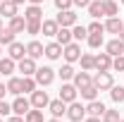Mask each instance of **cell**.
Segmentation results:
<instances>
[{
    "label": "cell",
    "instance_id": "cell-1",
    "mask_svg": "<svg viewBox=\"0 0 124 122\" xmlns=\"http://www.w3.org/2000/svg\"><path fill=\"white\" fill-rule=\"evenodd\" d=\"M33 79H36V84L43 89V86H50L53 81H55V70L53 67H38L36 70V74H33Z\"/></svg>",
    "mask_w": 124,
    "mask_h": 122
},
{
    "label": "cell",
    "instance_id": "cell-2",
    "mask_svg": "<svg viewBox=\"0 0 124 122\" xmlns=\"http://www.w3.org/2000/svg\"><path fill=\"white\" fill-rule=\"evenodd\" d=\"M67 117L72 122H84V117H86V105H81L79 101L67 103Z\"/></svg>",
    "mask_w": 124,
    "mask_h": 122
},
{
    "label": "cell",
    "instance_id": "cell-3",
    "mask_svg": "<svg viewBox=\"0 0 124 122\" xmlns=\"http://www.w3.org/2000/svg\"><path fill=\"white\" fill-rule=\"evenodd\" d=\"M62 58L69 62H77L79 58H81V46H79L77 41H72V43H67V46H62Z\"/></svg>",
    "mask_w": 124,
    "mask_h": 122
},
{
    "label": "cell",
    "instance_id": "cell-4",
    "mask_svg": "<svg viewBox=\"0 0 124 122\" xmlns=\"http://www.w3.org/2000/svg\"><path fill=\"white\" fill-rule=\"evenodd\" d=\"M93 84L98 86V91H110L112 84H115V79H112L110 72H98V74L93 77Z\"/></svg>",
    "mask_w": 124,
    "mask_h": 122
},
{
    "label": "cell",
    "instance_id": "cell-5",
    "mask_svg": "<svg viewBox=\"0 0 124 122\" xmlns=\"http://www.w3.org/2000/svg\"><path fill=\"white\" fill-rule=\"evenodd\" d=\"M17 70L22 72V77H33V74H36V70H38V67H36V60L26 55V58H22V60L17 62Z\"/></svg>",
    "mask_w": 124,
    "mask_h": 122
},
{
    "label": "cell",
    "instance_id": "cell-6",
    "mask_svg": "<svg viewBox=\"0 0 124 122\" xmlns=\"http://www.w3.org/2000/svg\"><path fill=\"white\" fill-rule=\"evenodd\" d=\"M55 22H57L60 26H74L79 22V17H77L74 10H60V15L55 17Z\"/></svg>",
    "mask_w": 124,
    "mask_h": 122
},
{
    "label": "cell",
    "instance_id": "cell-7",
    "mask_svg": "<svg viewBox=\"0 0 124 122\" xmlns=\"http://www.w3.org/2000/svg\"><path fill=\"white\" fill-rule=\"evenodd\" d=\"M79 96V89L74 86V84H69V81H64L60 86V98L64 101V103H72V101H77Z\"/></svg>",
    "mask_w": 124,
    "mask_h": 122
},
{
    "label": "cell",
    "instance_id": "cell-8",
    "mask_svg": "<svg viewBox=\"0 0 124 122\" xmlns=\"http://www.w3.org/2000/svg\"><path fill=\"white\" fill-rule=\"evenodd\" d=\"M31 108H48V103H50V98H48V91H41V89H36V91L31 93Z\"/></svg>",
    "mask_w": 124,
    "mask_h": 122
},
{
    "label": "cell",
    "instance_id": "cell-9",
    "mask_svg": "<svg viewBox=\"0 0 124 122\" xmlns=\"http://www.w3.org/2000/svg\"><path fill=\"white\" fill-rule=\"evenodd\" d=\"M7 55L12 58V60H22V58H26V46L24 43H19V41H12L10 46H7Z\"/></svg>",
    "mask_w": 124,
    "mask_h": 122
},
{
    "label": "cell",
    "instance_id": "cell-10",
    "mask_svg": "<svg viewBox=\"0 0 124 122\" xmlns=\"http://www.w3.org/2000/svg\"><path fill=\"white\" fill-rule=\"evenodd\" d=\"M29 110H31V101H29V98H24V96H17V98H15V103H12V113L24 117Z\"/></svg>",
    "mask_w": 124,
    "mask_h": 122
},
{
    "label": "cell",
    "instance_id": "cell-11",
    "mask_svg": "<svg viewBox=\"0 0 124 122\" xmlns=\"http://www.w3.org/2000/svg\"><path fill=\"white\" fill-rule=\"evenodd\" d=\"M105 53L112 55V58L124 55V41L119 38V36H117V38H112V41H108V43H105Z\"/></svg>",
    "mask_w": 124,
    "mask_h": 122
},
{
    "label": "cell",
    "instance_id": "cell-12",
    "mask_svg": "<svg viewBox=\"0 0 124 122\" xmlns=\"http://www.w3.org/2000/svg\"><path fill=\"white\" fill-rule=\"evenodd\" d=\"M48 110H50L53 117H62V115H67V103L62 98H55V101L48 103Z\"/></svg>",
    "mask_w": 124,
    "mask_h": 122
},
{
    "label": "cell",
    "instance_id": "cell-13",
    "mask_svg": "<svg viewBox=\"0 0 124 122\" xmlns=\"http://www.w3.org/2000/svg\"><path fill=\"white\" fill-rule=\"evenodd\" d=\"M72 81H74V86L81 91V89H86V86H91V84H93V77L88 74L86 70H81V72H77V74H74V79H72Z\"/></svg>",
    "mask_w": 124,
    "mask_h": 122
},
{
    "label": "cell",
    "instance_id": "cell-14",
    "mask_svg": "<svg viewBox=\"0 0 124 122\" xmlns=\"http://www.w3.org/2000/svg\"><path fill=\"white\" fill-rule=\"evenodd\" d=\"M95 70L98 72H110L112 70V55H108V53L95 55Z\"/></svg>",
    "mask_w": 124,
    "mask_h": 122
},
{
    "label": "cell",
    "instance_id": "cell-15",
    "mask_svg": "<svg viewBox=\"0 0 124 122\" xmlns=\"http://www.w3.org/2000/svg\"><path fill=\"white\" fill-rule=\"evenodd\" d=\"M43 50H46V46H43L41 41H29V43H26V55L33 58V60L43 58Z\"/></svg>",
    "mask_w": 124,
    "mask_h": 122
},
{
    "label": "cell",
    "instance_id": "cell-16",
    "mask_svg": "<svg viewBox=\"0 0 124 122\" xmlns=\"http://www.w3.org/2000/svg\"><path fill=\"white\" fill-rule=\"evenodd\" d=\"M17 5L15 0H0V15L2 17H7V19H12V17L17 15Z\"/></svg>",
    "mask_w": 124,
    "mask_h": 122
},
{
    "label": "cell",
    "instance_id": "cell-17",
    "mask_svg": "<svg viewBox=\"0 0 124 122\" xmlns=\"http://www.w3.org/2000/svg\"><path fill=\"white\" fill-rule=\"evenodd\" d=\"M108 108L103 105V101H88V105H86V115H93V117H103V113H105Z\"/></svg>",
    "mask_w": 124,
    "mask_h": 122
},
{
    "label": "cell",
    "instance_id": "cell-18",
    "mask_svg": "<svg viewBox=\"0 0 124 122\" xmlns=\"http://www.w3.org/2000/svg\"><path fill=\"white\" fill-rule=\"evenodd\" d=\"M43 55H46L48 60H60V58H62V46L57 43V41H53V43H48V46H46Z\"/></svg>",
    "mask_w": 124,
    "mask_h": 122
},
{
    "label": "cell",
    "instance_id": "cell-19",
    "mask_svg": "<svg viewBox=\"0 0 124 122\" xmlns=\"http://www.w3.org/2000/svg\"><path fill=\"white\" fill-rule=\"evenodd\" d=\"M55 38H57V43H60V46H67V43H72V41H74V36H72V29H69V26H60L57 34H55Z\"/></svg>",
    "mask_w": 124,
    "mask_h": 122
},
{
    "label": "cell",
    "instance_id": "cell-20",
    "mask_svg": "<svg viewBox=\"0 0 124 122\" xmlns=\"http://www.w3.org/2000/svg\"><path fill=\"white\" fill-rule=\"evenodd\" d=\"M15 70H17V60H12L10 55L0 60V74H5V77H12V72H15Z\"/></svg>",
    "mask_w": 124,
    "mask_h": 122
},
{
    "label": "cell",
    "instance_id": "cell-21",
    "mask_svg": "<svg viewBox=\"0 0 124 122\" xmlns=\"http://www.w3.org/2000/svg\"><path fill=\"white\" fill-rule=\"evenodd\" d=\"M7 29H12L15 34H22V31L26 29V19L22 15H15L12 19H10V24H7Z\"/></svg>",
    "mask_w": 124,
    "mask_h": 122
},
{
    "label": "cell",
    "instance_id": "cell-22",
    "mask_svg": "<svg viewBox=\"0 0 124 122\" xmlns=\"http://www.w3.org/2000/svg\"><path fill=\"white\" fill-rule=\"evenodd\" d=\"M122 24H124V22L119 19V17H108V22H105L103 26H105V31H108V34H119Z\"/></svg>",
    "mask_w": 124,
    "mask_h": 122
},
{
    "label": "cell",
    "instance_id": "cell-23",
    "mask_svg": "<svg viewBox=\"0 0 124 122\" xmlns=\"http://www.w3.org/2000/svg\"><path fill=\"white\" fill-rule=\"evenodd\" d=\"M60 29V24L55 22V19H43V24H41V31H43V36H55Z\"/></svg>",
    "mask_w": 124,
    "mask_h": 122
},
{
    "label": "cell",
    "instance_id": "cell-24",
    "mask_svg": "<svg viewBox=\"0 0 124 122\" xmlns=\"http://www.w3.org/2000/svg\"><path fill=\"white\" fill-rule=\"evenodd\" d=\"M79 62H81V70H86V72L95 70V55H91V53H81Z\"/></svg>",
    "mask_w": 124,
    "mask_h": 122
},
{
    "label": "cell",
    "instance_id": "cell-25",
    "mask_svg": "<svg viewBox=\"0 0 124 122\" xmlns=\"http://www.w3.org/2000/svg\"><path fill=\"white\" fill-rule=\"evenodd\" d=\"M24 19H26V22L43 19V10H41V5H29V7H26V12H24Z\"/></svg>",
    "mask_w": 124,
    "mask_h": 122
},
{
    "label": "cell",
    "instance_id": "cell-26",
    "mask_svg": "<svg viewBox=\"0 0 124 122\" xmlns=\"http://www.w3.org/2000/svg\"><path fill=\"white\" fill-rule=\"evenodd\" d=\"M86 10H88V15H91L93 19H98V17H103V15H105V12H103V0H91Z\"/></svg>",
    "mask_w": 124,
    "mask_h": 122
},
{
    "label": "cell",
    "instance_id": "cell-27",
    "mask_svg": "<svg viewBox=\"0 0 124 122\" xmlns=\"http://www.w3.org/2000/svg\"><path fill=\"white\" fill-rule=\"evenodd\" d=\"M103 12H105V17H117L119 5H117L115 0H103Z\"/></svg>",
    "mask_w": 124,
    "mask_h": 122
},
{
    "label": "cell",
    "instance_id": "cell-28",
    "mask_svg": "<svg viewBox=\"0 0 124 122\" xmlns=\"http://www.w3.org/2000/svg\"><path fill=\"white\" fill-rule=\"evenodd\" d=\"M7 93L22 96V79H19V77H10V81H7Z\"/></svg>",
    "mask_w": 124,
    "mask_h": 122
},
{
    "label": "cell",
    "instance_id": "cell-29",
    "mask_svg": "<svg viewBox=\"0 0 124 122\" xmlns=\"http://www.w3.org/2000/svg\"><path fill=\"white\" fill-rule=\"evenodd\" d=\"M36 89H38V84L33 77H22V91L24 93H33Z\"/></svg>",
    "mask_w": 124,
    "mask_h": 122
},
{
    "label": "cell",
    "instance_id": "cell-30",
    "mask_svg": "<svg viewBox=\"0 0 124 122\" xmlns=\"http://www.w3.org/2000/svg\"><path fill=\"white\" fill-rule=\"evenodd\" d=\"M24 122H43V110L41 108H31L24 115Z\"/></svg>",
    "mask_w": 124,
    "mask_h": 122
},
{
    "label": "cell",
    "instance_id": "cell-31",
    "mask_svg": "<svg viewBox=\"0 0 124 122\" xmlns=\"http://www.w3.org/2000/svg\"><path fill=\"white\" fill-rule=\"evenodd\" d=\"M57 74L62 77V81H69V79H74V74H77V72H74V67H72L69 62H64V65L60 67V72H57Z\"/></svg>",
    "mask_w": 124,
    "mask_h": 122
},
{
    "label": "cell",
    "instance_id": "cell-32",
    "mask_svg": "<svg viewBox=\"0 0 124 122\" xmlns=\"http://www.w3.org/2000/svg\"><path fill=\"white\" fill-rule=\"evenodd\" d=\"M81 98H84V101H95V98H98V86L91 84V86L81 89Z\"/></svg>",
    "mask_w": 124,
    "mask_h": 122
},
{
    "label": "cell",
    "instance_id": "cell-33",
    "mask_svg": "<svg viewBox=\"0 0 124 122\" xmlns=\"http://www.w3.org/2000/svg\"><path fill=\"white\" fill-rule=\"evenodd\" d=\"M110 98H112L115 103H124V86H115V84H112V89H110Z\"/></svg>",
    "mask_w": 124,
    "mask_h": 122
},
{
    "label": "cell",
    "instance_id": "cell-34",
    "mask_svg": "<svg viewBox=\"0 0 124 122\" xmlns=\"http://www.w3.org/2000/svg\"><path fill=\"white\" fill-rule=\"evenodd\" d=\"M72 36H74V41H84V38L88 36V29L81 26V24H74V26H72Z\"/></svg>",
    "mask_w": 124,
    "mask_h": 122
},
{
    "label": "cell",
    "instance_id": "cell-35",
    "mask_svg": "<svg viewBox=\"0 0 124 122\" xmlns=\"http://www.w3.org/2000/svg\"><path fill=\"white\" fill-rule=\"evenodd\" d=\"M15 31L12 29H2L0 31V46H10V43H12V41H15Z\"/></svg>",
    "mask_w": 124,
    "mask_h": 122
},
{
    "label": "cell",
    "instance_id": "cell-36",
    "mask_svg": "<svg viewBox=\"0 0 124 122\" xmlns=\"http://www.w3.org/2000/svg\"><path fill=\"white\" fill-rule=\"evenodd\" d=\"M86 41H88V46H91V48H100L103 43H105L103 34H88V36H86Z\"/></svg>",
    "mask_w": 124,
    "mask_h": 122
},
{
    "label": "cell",
    "instance_id": "cell-37",
    "mask_svg": "<svg viewBox=\"0 0 124 122\" xmlns=\"http://www.w3.org/2000/svg\"><path fill=\"white\" fill-rule=\"evenodd\" d=\"M41 24H43V19H33V22H26V34H31V36L41 34Z\"/></svg>",
    "mask_w": 124,
    "mask_h": 122
},
{
    "label": "cell",
    "instance_id": "cell-38",
    "mask_svg": "<svg viewBox=\"0 0 124 122\" xmlns=\"http://www.w3.org/2000/svg\"><path fill=\"white\" fill-rule=\"evenodd\" d=\"M100 120H103V122H119L122 117H119V110H105Z\"/></svg>",
    "mask_w": 124,
    "mask_h": 122
},
{
    "label": "cell",
    "instance_id": "cell-39",
    "mask_svg": "<svg viewBox=\"0 0 124 122\" xmlns=\"http://www.w3.org/2000/svg\"><path fill=\"white\" fill-rule=\"evenodd\" d=\"M86 29H88V34H105V26H103L100 22H91Z\"/></svg>",
    "mask_w": 124,
    "mask_h": 122
},
{
    "label": "cell",
    "instance_id": "cell-40",
    "mask_svg": "<svg viewBox=\"0 0 124 122\" xmlns=\"http://www.w3.org/2000/svg\"><path fill=\"white\" fill-rule=\"evenodd\" d=\"M112 70H117V72H124V55H117V58H112Z\"/></svg>",
    "mask_w": 124,
    "mask_h": 122
},
{
    "label": "cell",
    "instance_id": "cell-41",
    "mask_svg": "<svg viewBox=\"0 0 124 122\" xmlns=\"http://www.w3.org/2000/svg\"><path fill=\"white\" fill-rule=\"evenodd\" d=\"M10 113H12V105L5 103V98H0V117H7Z\"/></svg>",
    "mask_w": 124,
    "mask_h": 122
},
{
    "label": "cell",
    "instance_id": "cell-42",
    "mask_svg": "<svg viewBox=\"0 0 124 122\" xmlns=\"http://www.w3.org/2000/svg\"><path fill=\"white\" fill-rule=\"evenodd\" d=\"M72 5H74V0H55L57 10H72Z\"/></svg>",
    "mask_w": 124,
    "mask_h": 122
},
{
    "label": "cell",
    "instance_id": "cell-43",
    "mask_svg": "<svg viewBox=\"0 0 124 122\" xmlns=\"http://www.w3.org/2000/svg\"><path fill=\"white\" fill-rule=\"evenodd\" d=\"M88 2H91V0H74L77 7H88Z\"/></svg>",
    "mask_w": 124,
    "mask_h": 122
},
{
    "label": "cell",
    "instance_id": "cell-44",
    "mask_svg": "<svg viewBox=\"0 0 124 122\" xmlns=\"http://www.w3.org/2000/svg\"><path fill=\"white\" fill-rule=\"evenodd\" d=\"M7 122H24L22 115H12V117H7Z\"/></svg>",
    "mask_w": 124,
    "mask_h": 122
},
{
    "label": "cell",
    "instance_id": "cell-45",
    "mask_svg": "<svg viewBox=\"0 0 124 122\" xmlns=\"http://www.w3.org/2000/svg\"><path fill=\"white\" fill-rule=\"evenodd\" d=\"M84 122H103L100 117H93V115H88V117H84Z\"/></svg>",
    "mask_w": 124,
    "mask_h": 122
},
{
    "label": "cell",
    "instance_id": "cell-46",
    "mask_svg": "<svg viewBox=\"0 0 124 122\" xmlns=\"http://www.w3.org/2000/svg\"><path fill=\"white\" fill-rule=\"evenodd\" d=\"M5 93H7V86H5V84L0 81V98H5Z\"/></svg>",
    "mask_w": 124,
    "mask_h": 122
},
{
    "label": "cell",
    "instance_id": "cell-47",
    "mask_svg": "<svg viewBox=\"0 0 124 122\" xmlns=\"http://www.w3.org/2000/svg\"><path fill=\"white\" fill-rule=\"evenodd\" d=\"M117 36H119V38L124 41V24H122V29H119V34H117Z\"/></svg>",
    "mask_w": 124,
    "mask_h": 122
},
{
    "label": "cell",
    "instance_id": "cell-48",
    "mask_svg": "<svg viewBox=\"0 0 124 122\" xmlns=\"http://www.w3.org/2000/svg\"><path fill=\"white\" fill-rule=\"evenodd\" d=\"M31 5H41V2H43V0H29Z\"/></svg>",
    "mask_w": 124,
    "mask_h": 122
},
{
    "label": "cell",
    "instance_id": "cell-49",
    "mask_svg": "<svg viewBox=\"0 0 124 122\" xmlns=\"http://www.w3.org/2000/svg\"><path fill=\"white\" fill-rule=\"evenodd\" d=\"M48 122H62V120H60V117H50Z\"/></svg>",
    "mask_w": 124,
    "mask_h": 122
},
{
    "label": "cell",
    "instance_id": "cell-50",
    "mask_svg": "<svg viewBox=\"0 0 124 122\" xmlns=\"http://www.w3.org/2000/svg\"><path fill=\"white\" fill-rule=\"evenodd\" d=\"M15 2H17V5H24V2H26V0H15Z\"/></svg>",
    "mask_w": 124,
    "mask_h": 122
},
{
    "label": "cell",
    "instance_id": "cell-51",
    "mask_svg": "<svg viewBox=\"0 0 124 122\" xmlns=\"http://www.w3.org/2000/svg\"><path fill=\"white\" fill-rule=\"evenodd\" d=\"M2 29H5V26H2V19H0V31H2Z\"/></svg>",
    "mask_w": 124,
    "mask_h": 122
},
{
    "label": "cell",
    "instance_id": "cell-52",
    "mask_svg": "<svg viewBox=\"0 0 124 122\" xmlns=\"http://www.w3.org/2000/svg\"><path fill=\"white\" fill-rule=\"evenodd\" d=\"M0 55H2V46H0Z\"/></svg>",
    "mask_w": 124,
    "mask_h": 122
},
{
    "label": "cell",
    "instance_id": "cell-53",
    "mask_svg": "<svg viewBox=\"0 0 124 122\" xmlns=\"http://www.w3.org/2000/svg\"><path fill=\"white\" fill-rule=\"evenodd\" d=\"M119 2H122V5H124V0H119Z\"/></svg>",
    "mask_w": 124,
    "mask_h": 122
},
{
    "label": "cell",
    "instance_id": "cell-54",
    "mask_svg": "<svg viewBox=\"0 0 124 122\" xmlns=\"http://www.w3.org/2000/svg\"><path fill=\"white\" fill-rule=\"evenodd\" d=\"M0 122H2V117H0Z\"/></svg>",
    "mask_w": 124,
    "mask_h": 122
},
{
    "label": "cell",
    "instance_id": "cell-55",
    "mask_svg": "<svg viewBox=\"0 0 124 122\" xmlns=\"http://www.w3.org/2000/svg\"><path fill=\"white\" fill-rule=\"evenodd\" d=\"M119 122H124V120H119Z\"/></svg>",
    "mask_w": 124,
    "mask_h": 122
}]
</instances>
